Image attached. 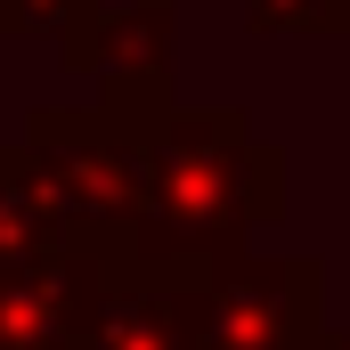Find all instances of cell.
<instances>
[{
    "label": "cell",
    "mask_w": 350,
    "mask_h": 350,
    "mask_svg": "<svg viewBox=\"0 0 350 350\" xmlns=\"http://www.w3.org/2000/svg\"><path fill=\"white\" fill-rule=\"evenodd\" d=\"M187 301V342L196 350H326L318 334V269L310 261H196L172 269Z\"/></svg>",
    "instance_id": "7a4b0ae2"
},
{
    "label": "cell",
    "mask_w": 350,
    "mask_h": 350,
    "mask_svg": "<svg viewBox=\"0 0 350 350\" xmlns=\"http://www.w3.org/2000/svg\"><path fill=\"white\" fill-rule=\"evenodd\" d=\"M74 350H196L187 342V301H179V277L172 269H131L106 277L98 310H90L82 342Z\"/></svg>",
    "instance_id": "3957f363"
},
{
    "label": "cell",
    "mask_w": 350,
    "mask_h": 350,
    "mask_svg": "<svg viewBox=\"0 0 350 350\" xmlns=\"http://www.w3.org/2000/svg\"><path fill=\"white\" fill-rule=\"evenodd\" d=\"M261 212H277V155L237 131V114H172L155 139H139V212H131L122 261H220Z\"/></svg>",
    "instance_id": "6da1fadb"
},
{
    "label": "cell",
    "mask_w": 350,
    "mask_h": 350,
    "mask_svg": "<svg viewBox=\"0 0 350 350\" xmlns=\"http://www.w3.org/2000/svg\"><path fill=\"white\" fill-rule=\"evenodd\" d=\"M269 33H350V0H245Z\"/></svg>",
    "instance_id": "277c9868"
}]
</instances>
